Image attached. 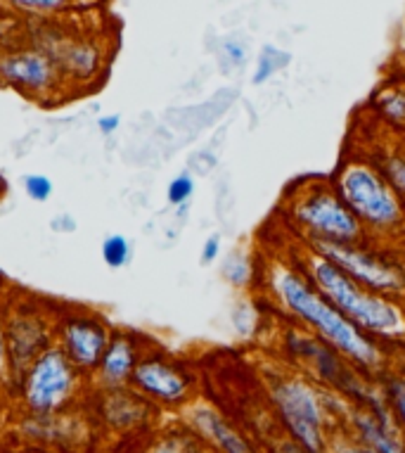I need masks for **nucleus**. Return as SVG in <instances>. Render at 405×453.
I'll use <instances>...</instances> for the list:
<instances>
[{"instance_id":"a878e982","label":"nucleus","mask_w":405,"mask_h":453,"mask_svg":"<svg viewBox=\"0 0 405 453\" xmlns=\"http://www.w3.org/2000/svg\"><path fill=\"white\" fill-rule=\"evenodd\" d=\"M197 190V183H195V176L190 172L178 173L171 179V183L166 186V200H169L171 207H187V202L192 200V195Z\"/></svg>"},{"instance_id":"7c9ffc66","label":"nucleus","mask_w":405,"mask_h":453,"mask_svg":"<svg viewBox=\"0 0 405 453\" xmlns=\"http://www.w3.org/2000/svg\"><path fill=\"white\" fill-rule=\"evenodd\" d=\"M223 250V238L221 233H211L207 240H204V245H202V252H199V261L209 266V264H216L218 257H221Z\"/></svg>"},{"instance_id":"a211bd4d","label":"nucleus","mask_w":405,"mask_h":453,"mask_svg":"<svg viewBox=\"0 0 405 453\" xmlns=\"http://www.w3.org/2000/svg\"><path fill=\"white\" fill-rule=\"evenodd\" d=\"M370 117L389 134L405 138V81H386L370 100Z\"/></svg>"},{"instance_id":"f704fd0d","label":"nucleus","mask_w":405,"mask_h":453,"mask_svg":"<svg viewBox=\"0 0 405 453\" xmlns=\"http://www.w3.org/2000/svg\"><path fill=\"white\" fill-rule=\"evenodd\" d=\"M199 453H218V451H216V449H211V446L204 444V446H202V451H199Z\"/></svg>"},{"instance_id":"393cba45","label":"nucleus","mask_w":405,"mask_h":453,"mask_svg":"<svg viewBox=\"0 0 405 453\" xmlns=\"http://www.w3.org/2000/svg\"><path fill=\"white\" fill-rule=\"evenodd\" d=\"M100 257H103L104 266H110L111 271H118V268L131 264L133 242L126 235H121V233H111L100 245Z\"/></svg>"},{"instance_id":"b1692460","label":"nucleus","mask_w":405,"mask_h":453,"mask_svg":"<svg viewBox=\"0 0 405 453\" xmlns=\"http://www.w3.org/2000/svg\"><path fill=\"white\" fill-rule=\"evenodd\" d=\"M0 5L15 10V12H24V15L50 17L72 10L76 5V0H0Z\"/></svg>"},{"instance_id":"423d86ee","label":"nucleus","mask_w":405,"mask_h":453,"mask_svg":"<svg viewBox=\"0 0 405 453\" xmlns=\"http://www.w3.org/2000/svg\"><path fill=\"white\" fill-rule=\"evenodd\" d=\"M280 349L294 371L303 372L325 389L340 394L351 406L365 409L379 394L375 378H368L341 351L294 323L282 330Z\"/></svg>"},{"instance_id":"6ab92c4d","label":"nucleus","mask_w":405,"mask_h":453,"mask_svg":"<svg viewBox=\"0 0 405 453\" xmlns=\"http://www.w3.org/2000/svg\"><path fill=\"white\" fill-rule=\"evenodd\" d=\"M375 164L386 183H389L401 200L405 202V138L396 141H382L365 155Z\"/></svg>"},{"instance_id":"0eeeda50","label":"nucleus","mask_w":405,"mask_h":453,"mask_svg":"<svg viewBox=\"0 0 405 453\" xmlns=\"http://www.w3.org/2000/svg\"><path fill=\"white\" fill-rule=\"evenodd\" d=\"M83 385L86 375L52 344L22 372L15 394L27 416H57L81 399Z\"/></svg>"},{"instance_id":"bb28decb","label":"nucleus","mask_w":405,"mask_h":453,"mask_svg":"<svg viewBox=\"0 0 405 453\" xmlns=\"http://www.w3.org/2000/svg\"><path fill=\"white\" fill-rule=\"evenodd\" d=\"M22 190L31 202L43 204V202L50 200L52 193H55V183H52L50 176H45V173H29V176H24L22 179Z\"/></svg>"},{"instance_id":"f3484780","label":"nucleus","mask_w":405,"mask_h":453,"mask_svg":"<svg viewBox=\"0 0 405 453\" xmlns=\"http://www.w3.org/2000/svg\"><path fill=\"white\" fill-rule=\"evenodd\" d=\"M344 427L365 441L375 453H405V437L394 423H379L370 411L348 406Z\"/></svg>"},{"instance_id":"dca6fc26","label":"nucleus","mask_w":405,"mask_h":453,"mask_svg":"<svg viewBox=\"0 0 405 453\" xmlns=\"http://www.w3.org/2000/svg\"><path fill=\"white\" fill-rule=\"evenodd\" d=\"M50 58L57 65L65 83H76V86L93 83V79L103 74L107 60L103 45L90 36H66L50 52Z\"/></svg>"},{"instance_id":"7ed1b4c3","label":"nucleus","mask_w":405,"mask_h":453,"mask_svg":"<svg viewBox=\"0 0 405 453\" xmlns=\"http://www.w3.org/2000/svg\"><path fill=\"white\" fill-rule=\"evenodd\" d=\"M294 257L309 273L310 280L316 282L317 290L361 330L384 344L405 342L403 302L363 288L361 282H355L351 275L344 273L337 264L310 252L309 247L302 245Z\"/></svg>"},{"instance_id":"f03ea898","label":"nucleus","mask_w":405,"mask_h":453,"mask_svg":"<svg viewBox=\"0 0 405 453\" xmlns=\"http://www.w3.org/2000/svg\"><path fill=\"white\" fill-rule=\"evenodd\" d=\"M264 382L282 437L292 439L303 451L327 453L332 434L344 425L351 403L294 368L271 371Z\"/></svg>"},{"instance_id":"ddd939ff","label":"nucleus","mask_w":405,"mask_h":453,"mask_svg":"<svg viewBox=\"0 0 405 453\" xmlns=\"http://www.w3.org/2000/svg\"><path fill=\"white\" fill-rule=\"evenodd\" d=\"M97 399L93 402L90 416L103 425L104 430L117 434H135L148 430L149 423L159 413L155 403H149L142 394L133 387H118V389H96Z\"/></svg>"},{"instance_id":"f8f14e48","label":"nucleus","mask_w":405,"mask_h":453,"mask_svg":"<svg viewBox=\"0 0 405 453\" xmlns=\"http://www.w3.org/2000/svg\"><path fill=\"white\" fill-rule=\"evenodd\" d=\"M0 86L31 100H45L57 96L65 79L48 52L27 43L0 50Z\"/></svg>"},{"instance_id":"473e14b6","label":"nucleus","mask_w":405,"mask_h":453,"mask_svg":"<svg viewBox=\"0 0 405 453\" xmlns=\"http://www.w3.org/2000/svg\"><path fill=\"white\" fill-rule=\"evenodd\" d=\"M52 231L55 233H74L76 231V219L72 214H57L50 221Z\"/></svg>"},{"instance_id":"c756f323","label":"nucleus","mask_w":405,"mask_h":453,"mask_svg":"<svg viewBox=\"0 0 405 453\" xmlns=\"http://www.w3.org/2000/svg\"><path fill=\"white\" fill-rule=\"evenodd\" d=\"M5 319H8V306H5V299L0 297V385H10L8 337H5Z\"/></svg>"},{"instance_id":"aec40b11","label":"nucleus","mask_w":405,"mask_h":453,"mask_svg":"<svg viewBox=\"0 0 405 453\" xmlns=\"http://www.w3.org/2000/svg\"><path fill=\"white\" fill-rule=\"evenodd\" d=\"M204 441L195 434L190 425H171L166 430L157 432L145 441L141 453H199Z\"/></svg>"},{"instance_id":"2f4dec72","label":"nucleus","mask_w":405,"mask_h":453,"mask_svg":"<svg viewBox=\"0 0 405 453\" xmlns=\"http://www.w3.org/2000/svg\"><path fill=\"white\" fill-rule=\"evenodd\" d=\"M118 127H121V117L118 114H103V117H97V131L103 135L117 134Z\"/></svg>"},{"instance_id":"1a4fd4ad","label":"nucleus","mask_w":405,"mask_h":453,"mask_svg":"<svg viewBox=\"0 0 405 453\" xmlns=\"http://www.w3.org/2000/svg\"><path fill=\"white\" fill-rule=\"evenodd\" d=\"M8 319H5V337H8V371L10 387L17 385L22 372L29 368L36 357L55 344V311L41 304L34 297L15 295L5 299Z\"/></svg>"},{"instance_id":"4be33fe9","label":"nucleus","mask_w":405,"mask_h":453,"mask_svg":"<svg viewBox=\"0 0 405 453\" xmlns=\"http://www.w3.org/2000/svg\"><path fill=\"white\" fill-rule=\"evenodd\" d=\"M292 65V55L287 50H282L278 45H264L256 55V62H254V76H251V83L254 86H264L273 76H278L280 72Z\"/></svg>"},{"instance_id":"9b49d317","label":"nucleus","mask_w":405,"mask_h":453,"mask_svg":"<svg viewBox=\"0 0 405 453\" xmlns=\"http://www.w3.org/2000/svg\"><path fill=\"white\" fill-rule=\"evenodd\" d=\"M111 333L114 327L110 320L90 309H65L55 313V344L86 378L97 371Z\"/></svg>"},{"instance_id":"cd10ccee","label":"nucleus","mask_w":405,"mask_h":453,"mask_svg":"<svg viewBox=\"0 0 405 453\" xmlns=\"http://www.w3.org/2000/svg\"><path fill=\"white\" fill-rule=\"evenodd\" d=\"M327 453H375V451H372L365 441H361V439L355 437L354 432L347 430V427L341 425L340 430L332 434Z\"/></svg>"},{"instance_id":"20e7f679","label":"nucleus","mask_w":405,"mask_h":453,"mask_svg":"<svg viewBox=\"0 0 405 453\" xmlns=\"http://www.w3.org/2000/svg\"><path fill=\"white\" fill-rule=\"evenodd\" d=\"M282 214L287 216L292 233L299 235L302 245L370 240L334 180L325 176L296 180L282 200Z\"/></svg>"},{"instance_id":"f257e3e1","label":"nucleus","mask_w":405,"mask_h":453,"mask_svg":"<svg viewBox=\"0 0 405 453\" xmlns=\"http://www.w3.org/2000/svg\"><path fill=\"white\" fill-rule=\"evenodd\" d=\"M261 282L268 299L285 319L320 337L323 342L332 344L368 378H377L389 368L386 344L361 330L354 320H348L332 304L317 290V285L310 280L294 254L285 259L268 261L261 268Z\"/></svg>"},{"instance_id":"5701e85b","label":"nucleus","mask_w":405,"mask_h":453,"mask_svg":"<svg viewBox=\"0 0 405 453\" xmlns=\"http://www.w3.org/2000/svg\"><path fill=\"white\" fill-rule=\"evenodd\" d=\"M221 275L228 285H233L237 290H247L251 282L256 280V266L244 250H233L223 259Z\"/></svg>"},{"instance_id":"39448f33","label":"nucleus","mask_w":405,"mask_h":453,"mask_svg":"<svg viewBox=\"0 0 405 453\" xmlns=\"http://www.w3.org/2000/svg\"><path fill=\"white\" fill-rule=\"evenodd\" d=\"M348 209L358 216L370 240L403 242L405 202L386 183L379 169L365 155H348L332 176Z\"/></svg>"},{"instance_id":"2eb2a0df","label":"nucleus","mask_w":405,"mask_h":453,"mask_svg":"<svg viewBox=\"0 0 405 453\" xmlns=\"http://www.w3.org/2000/svg\"><path fill=\"white\" fill-rule=\"evenodd\" d=\"M185 423L190 425L204 444L218 453H264L251 441L249 434H244L235 423H230L211 403H190L185 409Z\"/></svg>"},{"instance_id":"c85d7f7f","label":"nucleus","mask_w":405,"mask_h":453,"mask_svg":"<svg viewBox=\"0 0 405 453\" xmlns=\"http://www.w3.org/2000/svg\"><path fill=\"white\" fill-rule=\"evenodd\" d=\"M223 60L235 69H242L247 65V45L242 38L228 36L223 41Z\"/></svg>"},{"instance_id":"72a5a7b5","label":"nucleus","mask_w":405,"mask_h":453,"mask_svg":"<svg viewBox=\"0 0 405 453\" xmlns=\"http://www.w3.org/2000/svg\"><path fill=\"white\" fill-rule=\"evenodd\" d=\"M268 453H309V451H303L302 446L294 444L292 439L278 437V439H275V441H273V444H271V449H268Z\"/></svg>"},{"instance_id":"412c9836","label":"nucleus","mask_w":405,"mask_h":453,"mask_svg":"<svg viewBox=\"0 0 405 453\" xmlns=\"http://www.w3.org/2000/svg\"><path fill=\"white\" fill-rule=\"evenodd\" d=\"M375 380L398 432L405 437V375L394 368H386Z\"/></svg>"},{"instance_id":"6e6552de","label":"nucleus","mask_w":405,"mask_h":453,"mask_svg":"<svg viewBox=\"0 0 405 453\" xmlns=\"http://www.w3.org/2000/svg\"><path fill=\"white\" fill-rule=\"evenodd\" d=\"M303 247L337 264L363 288L405 304V254L396 252L386 242H310Z\"/></svg>"},{"instance_id":"c9c22d12","label":"nucleus","mask_w":405,"mask_h":453,"mask_svg":"<svg viewBox=\"0 0 405 453\" xmlns=\"http://www.w3.org/2000/svg\"><path fill=\"white\" fill-rule=\"evenodd\" d=\"M31 453H45V451H31Z\"/></svg>"},{"instance_id":"4468645a","label":"nucleus","mask_w":405,"mask_h":453,"mask_svg":"<svg viewBox=\"0 0 405 453\" xmlns=\"http://www.w3.org/2000/svg\"><path fill=\"white\" fill-rule=\"evenodd\" d=\"M152 344L145 342V337L131 330H114L107 349L103 354V361L93 372L96 378V389H118V387H131V378L142 354Z\"/></svg>"},{"instance_id":"9d476101","label":"nucleus","mask_w":405,"mask_h":453,"mask_svg":"<svg viewBox=\"0 0 405 453\" xmlns=\"http://www.w3.org/2000/svg\"><path fill=\"white\" fill-rule=\"evenodd\" d=\"M131 387L159 411H185L197 402V375L180 358L159 347H149L142 354Z\"/></svg>"}]
</instances>
